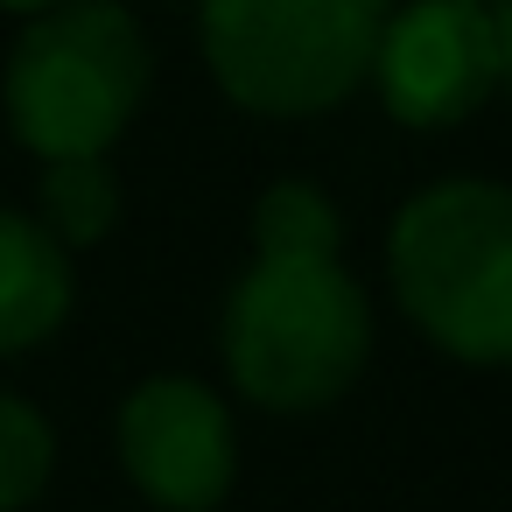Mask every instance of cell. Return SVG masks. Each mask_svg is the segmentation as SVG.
Returning <instances> with one entry per match:
<instances>
[{"label":"cell","mask_w":512,"mask_h":512,"mask_svg":"<svg viewBox=\"0 0 512 512\" xmlns=\"http://www.w3.org/2000/svg\"><path fill=\"white\" fill-rule=\"evenodd\" d=\"M393 295L442 351L512 365V190L435 183L400 204L386 239Z\"/></svg>","instance_id":"obj_1"},{"label":"cell","mask_w":512,"mask_h":512,"mask_svg":"<svg viewBox=\"0 0 512 512\" xmlns=\"http://www.w3.org/2000/svg\"><path fill=\"white\" fill-rule=\"evenodd\" d=\"M372 351L365 288L344 260H253L225 302V365L260 407H323L337 400Z\"/></svg>","instance_id":"obj_2"},{"label":"cell","mask_w":512,"mask_h":512,"mask_svg":"<svg viewBox=\"0 0 512 512\" xmlns=\"http://www.w3.org/2000/svg\"><path fill=\"white\" fill-rule=\"evenodd\" d=\"M148 92V36L120 0H64L8 57V120L43 162H92Z\"/></svg>","instance_id":"obj_3"},{"label":"cell","mask_w":512,"mask_h":512,"mask_svg":"<svg viewBox=\"0 0 512 512\" xmlns=\"http://www.w3.org/2000/svg\"><path fill=\"white\" fill-rule=\"evenodd\" d=\"M386 0H204V57L253 113H330L379 57Z\"/></svg>","instance_id":"obj_4"},{"label":"cell","mask_w":512,"mask_h":512,"mask_svg":"<svg viewBox=\"0 0 512 512\" xmlns=\"http://www.w3.org/2000/svg\"><path fill=\"white\" fill-rule=\"evenodd\" d=\"M372 71H379L386 113L407 120V127L470 120L498 85L484 0H407L400 15H386Z\"/></svg>","instance_id":"obj_5"},{"label":"cell","mask_w":512,"mask_h":512,"mask_svg":"<svg viewBox=\"0 0 512 512\" xmlns=\"http://www.w3.org/2000/svg\"><path fill=\"white\" fill-rule=\"evenodd\" d=\"M120 463L155 505L211 512L232 491V470H239L225 400L197 379H176V372L141 379L120 407Z\"/></svg>","instance_id":"obj_6"},{"label":"cell","mask_w":512,"mask_h":512,"mask_svg":"<svg viewBox=\"0 0 512 512\" xmlns=\"http://www.w3.org/2000/svg\"><path fill=\"white\" fill-rule=\"evenodd\" d=\"M71 309V260L36 225L0 211V358L43 344Z\"/></svg>","instance_id":"obj_7"},{"label":"cell","mask_w":512,"mask_h":512,"mask_svg":"<svg viewBox=\"0 0 512 512\" xmlns=\"http://www.w3.org/2000/svg\"><path fill=\"white\" fill-rule=\"evenodd\" d=\"M337 211L316 183H274L253 211V253L260 260H337Z\"/></svg>","instance_id":"obj_8"},{"label":"cell","mask_w":512,"mask_h":512,"mask_svg":"<svg viewBox=\"0 0 512 512\" xmlns=\"http://www.w3.org/2000/svg\"><path fill=\"white\" fill-rule=\"evenodd\" d=\"M113 211H120V176L106 169V155H92V162H50V176H43V218L50 225L43 232L57 246L106 239Z\"/></svg>","instance_id":"obj_9"},{"label":"cell","mask_w":512,"mask_h":512,"mask_svg":"<svg viewBox=\"0 0 512 512\" xmlns=\"http://www.w3.org/2000/svg\"><path fill=\"white\" fill-rule=\"evenodd\" d=\"M50 463H57V435H50V421H43L29 400L0 393V512L29 505V498L50 484Z\"/></svg>","instance_id":"obj_10"},{"label":"cell","mask_w":512,"mask_h":512,"mask_svg":"<svg viewBox=\"0 0 512 512\" xmlns=\"http://www.w3.org/2000/svg\"><path fill=\"white\" fill-rule=\"evenodd\" d=\"M491 50H498V85H512V0H491Z\"/></svg>","instance_id":"obj_11"},{"label":"cell","mask_w":512,"mask_h":512,"mask_svg":"<svg viewBox=\"0 0 512 512\" xmlns=\"http://www.w3.org/2000/svg\"><path fill=\"white\" fill-rule=\"evenodd\" d=\"M0 8H22V15H50V8H64V0H0Z\"/></svg>","instance_id":"obj_12"}]
</instances>
